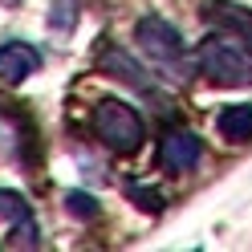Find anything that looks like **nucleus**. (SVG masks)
Listing matches in <instances>:
<instances>
[{
    "label": "nucleus",
    "mask_w": 252,
    "mask_h": 252,
    "mask_svg": "<svg viewBox=\"0 0 252 252\" xmlns=\"http://www.w3.org/2000/svg\"><path fill=\"white\" fill-rule=\"evenodd\" d=\"M0 220L12 224V232H8V244L12 248H37L41 244L33 208H29V199L21 191H12V187H0Z\"/></svg>",
    "instance_id": "4"
},
{
    "label": "nucleus",
    "mask_w": 252,
    "mask_h": 252,
    "mask_svg": "<svg viewBox=\"0 0 252 252\" xmlns=\"http://www.w3.org/2000/svg\"><path fill=\"white\" fill-rule=\"evenodd\" d=\"M252 49H240L224 37H208L195 49V65L199 73L216 86H252Z\"/></svg>",
    "instance_id": "3"
},
{
    "label": "nucleus",
    "mask_w": 252,
    "mask_h": 252,
    "mask_svg": "<svg viewBox=\"0 0 252 252\" xmlns=\"http://www.w3.org/2000/svg\"><path fill=\"white\" fill-rule=\"evenodd\" d=\"M102 65L114 73V77H122L126 86H134L143 98H159V90H155V82H151V73H143V65H138L130 53H122V49H102Z\"/></svg>",
    "instance_id": "8"
},
{
    "label": "nucleus",
    "mask_w": 252,
    "mask_h": 252,
    "mask_svg": "<svg viewBox=\"0 0 252 252\" xmlns=\"http://www.w3.org/2000/svg\"><path fill=\"white\" fill-rule=\"evenodd\" d=\"M134 37H138V49L147 53L151 65H159L167 77H175V82H187L199 65H195V57H187V45H183V33L175 25H167L163 17H143L134 29Z\"/></svg>",
    "instance_id": "1"
},
{
    "label": "nucleus",
    "mask_w": 252,
    "mask_h": 252,
    "mask_svg": "<svg viewBox=\"0 0 252 252\" xmlns=\"http://www.w3.org/2000/svg\"><path fill=\"white\" fill-rule=\"evenodd\" d=\"M203 159V143H199V134L191 130H183V126H171V130L163 134V143H159V163L167 175H187V171H195Z\"/></svg>",
    "instance_id": "5"
},
{
    "label": "nucleus",
    "mask_w": 252,
    "mask_h": 252,
    "mask_svg": "<svg viewBox=\"0 0 252 252\" xmlns=\"http://www.w3.org/2000/svg\"><path fill=\"white\" fill-rule=\"evenodd\" d=\"M77 25V0H53L49 4V29L57 37H69Z\"/></svg>",
    "instance_id": "10"
},
{
    "label": "nucleus",
    "mask_w": 252,
    "mask_h": 252,
    "mask_svg": "<svg viewBox=\"0 0 252 252\" xmlns=\"http://www.w3.org/2000/svg\"><path fill=\"white\" fill-rule=\"evenodd\" d=\"M203 17H208L216 29H228L232 37H240L248 49H252V12L232 4V0H212V4H203Z\"/></svg>",
    "instance_id": "7"
},
{
    "label": "nucleus",
    "mask_w": 252,
    "mask_h": 252,
    "mask_svg": "<svg viewBox=\"0 0 252 252\" xmlns=\"http://www.w3.org/2000/svg\"><path fill=\"white\" fill-rule=\"evenodd\" d=\"M65 212L77 216V220H98V216H102V203L94 199L90 191H69V195H65Z\"/></svg>",
    "instance_id": "11"
},
{
    "label": "nucleus",
    "mask_w": 252,
    "mask_h": 252,
    "mask_svg": "<svg viewBox=\"0 0 252 252\" xmlns=\"http://www.w3.org/2000/svg\"><path fill=\"white\" fill-rule=\"evenodd\" d=\"M41 69V53L29 41H4L0 45V82L21 86L25 77H33Z\"/></svg>",
    "instance_id": "6"
},
{
    "label": "nucleus",
    "mask_w": 252,
    "mask_h": 252,
    "mask_svg": "<svg viewBox=\"0 0 252 252\" xmlns=\"http://www.w3.org/2000/svg\"><path fill=\"white\" fill-rule=\"evenodd\" d=\"M216 130L228 143H248L252 138V106H224L216 114Z\"/></svg>",
    "instance_id": "9"
},
{
    "label": "nucleus",
    "mask_w": 252,
    "mask_h": 252,
    "mask_svg": "<svg viewBox=\"0 0 252 252\" xmlns=\"http://www.w3.org/2000/svg\"><path fill=\"white\" fill-rule=\"evenodd\" d=\"M90 122H94V134H98L114 155H134L143 147V138H147L143 114H138L130 102H122V98H102L94 106Z\"/></svg>",
    "instance_id": "2"
},
{
    "label": "nucleus",
    "mask_w": 252,
    "mask_h": 252,
    "mask_svg": "<svg viewBox=\"0 0 252 252\" xmlns=\"http://www.w3.org/2000/svg\"><path fill=\"white\" fill-rule=\"evenodd\" d=\"M126 195H130L143 212H163V199L155 191H147V183H126Z\"/></svg>",
    "instance_id": "12"
}]
</instances>
